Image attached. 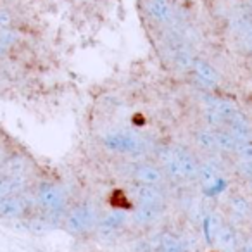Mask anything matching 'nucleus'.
<instances>
[{"label": "nucleus", "instance_id": "nucleus-6", "mask_svg": "<svg viewBox=\"0 0 252 252\" xmlns=\"http://www.w3.org/2000/svg\"><path fill=\"white\" fill-rule=\"evenodd\" d=\"M109 202H111L112 207H118V209H128V207H130V200H128V197H126L121 190H114L111 199H109Z\"/></svg>", "mask_w": 252, "mask_h": 252}, {"label": "nucleus", "instance_id": "nucleus-2", "mask_svg": "<svg viewBox=\"0 0 252 252\" xmlns=\"http://www.w3.org/2000/svg\"><path fill=\"white\" fill-rule=\"evenodd\" d=\"M145 11L158 23H169L173 19V7L169 0H147Z\"/></svg>", "mask_w": 252, "mask_h": 252}, {"label": "nucleus", "instance_id": "nucleus-9", "mask_svg": "<svg viewBox=\"0 0 252 252\" xmlns=\"http://www.w3.org/2000/svg\"><path fill=\"white\" fill-rule=\"evenodd\" d=\"M125 221V218L121 216V214H111V216H107L104 220V226H107V228H116V226H119V224Z\"/></svg>", "mask_w": 252, "mask_h": 252}, {"label": "nucleus", "instance_id": "nucleus-10", "mask_svg": "<svg viewBox=\"0 0 252 252\" xmlns=\"http://www.w3.org/2000/svg\"><path fill=\"white\" fill-rule=\"evenodd\" d=\"M11 25V14L7 11H0V30H7Z\"/></svg>", "mask_w": 252, "mask_h": 252}, {"label": "nucleus", "instance_id": "nucleus-13", "mask_svg": "<svg viewBox=\"0 0 252 252\" xmlns=\"http://www.w3.org/2000/svg\"><path fill=\"white\" fill-rule=\"evenodd\" d=\"M204 231H206V238L209 240V220L204 221Z\"/></svg>", "mask_w": 252, "mask_h": 252}, {"label": "nucleus", "instance_id": "nucleus-8", "mask_svg": "<svg viewBox=\"0 0 252 252\" xmlns=\"http://www.w3.org/2000/svg\"><path fill=\"white\" fill-rule=\"evenodd\" d=\"M137 216H138V220H140V221H152L156 216H158V213H156V204L145 202V206L138 209Z\"/></svg>", "mask_w": 252, "mask_h": 252}, {"label": "nucleus", "instance_id": "nucleus-5", "mask_svg": "<svg viewBox=\"0 0 252 252\" xmlns=\"http://www.w3.org/2000/svg\"><path fill=\"white\" fill-rule=\"evenodd\" d=\"M88 220H90V213L87 209H80L71 218V226L74 230H83L85 226H88Z\"/></svg>", "mask_w": 252, "mask_h": 252}, {"label": "nucleus", "instance_id": "nucleus-7", "mask_svg": "<svg viewBox=\"0 0 252 252\" xmlns=\"http://www.w3.org/2000/svg\"><path fill=\"white\" fill-rule=\"evenodd\" d=\"M137 176L142 182H149V183H154L159 180V173L156 171L154 168H151V166H142V168H138Z\"/></svg>", "mask_w": 252, "mask_h": 252}, {"label": "nucleus", "instance_id": "nucleus-4", "mask_svg": "<svg viewBox=\"0 0 252 252\" xmlns=\"http://www.w3.org/2000/svg\"><path fill=\"white\" fill-rule=\"evenodd\" d=\"M195 71L197 74H199L200 78H202L206 83H216L218 81V74L216 71L213 69V66H209L207 63H204V61H197L195 63Z\"/></svg>", "mask_w": 252, "mask_h": 252}, {"label": "nucleus", "instance_id": "nucleus-1", "mask_svg": "<svg viewBox=\"0 0 252 252\" xmlns=\"http://www.w3.org/2000/svg\"><path fill=\"white\" fill-rule=\"evenodd\" d=\"M104 144L109 151L119 154H137L140 151V142L128 133H112L104 138Z\"/></svg>", "mask_w": 252, "mask_h": 252}, {"label": "nucleus", "instance_id": "nucleus-11", "mask_svg": "<svg viewBox=\"0 0 252 252\" xmlns=\"http://www.w3.org/2000/svg\"><path fill=\"white\" fill-rule=\"evenodd\" d=\"M226 187V183H224V180H218V183L213 187V189H209L207 190V195H216V193H220L221 190Z\"/></svg>", "mask_w": 252, "mask_h": 252}, {"label": "nucleus", "instance_id": "nucleus-3", "mask_svg": "<svg viewBox=\"0 0 252 252\" xmlns=\"http://www.w3.org/2000/svg\"><path fill=\"white\" fill-rule=\"evenodd\" d=\"M42 200L45 206L54 207L57 209L59 206H63V197H61V192L54 187H43L42 190Z\"/></svg>", "mask_w": 252, "mask_h": 252}, {"label": "nucleus", "instance_id": "nucleus-12", "mask_svg": "<svg viewBox=\"0 0 252 252\" xmlns=\"http://www.w3.org/2000/svg\"><path fill=\"white\" fill-rule=\"evenodd\" d=\"M166 252H182V249H180L176 244H169L168 247H166Z\"/></svg>", "mask_w": 252, "mask_h": 252}]
</instances>
